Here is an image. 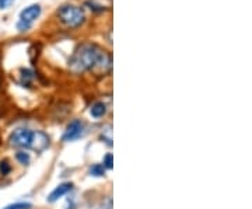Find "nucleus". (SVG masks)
Here are the masks:
<instances>
[{"mask_svg": "<svg viewBox=\"0 0 252 209\" xmlns=\"http://www.w3.org/2000/svg\"><path fill=\"white\" fill-rule=\"evenodd\" d=\"M112 66V58L107 51L96 44H83L73 52L69 60V68L75 73H83L87 70L107 72Z\"/></svg>", "mask_w": 252, "mask_h": 209, "instance_id": "f257e3e1", "label": "nucleus"}, {"mask_svg": "<svg viewBox=\"0 0 252 209\" xmlns=\"http://www.w3.org/2000/svg\"><path fill=\"white\" fill-rule=\"evenodd\" d=\"M58 17L59 20L70 28H76L78 26H81L84 23V19H86L84 11L77 6H73V4H65L62 7H59Z\"/></svg>", "mask_w": 252, "mask_h": 209, "instance_id": "f03ea898", "label": "nucleus"}, {"mask_svg": "<svg viewBox=\"0 0 252 209\" xmlns=\"http://www.w3.org/2000/svg\"><path fill=\"white\" fill-rule=\"evenodd\" d=\"M35 140V131L27 130V128H19L13 131L9 136V143L13 148L20 149H32Z\"/></svg>", "mask_w": 252, "mask_h": 209, "instance_id": "7ed1b4c3", "label": "nucleus"}, {"mask_svg": "<svg viewBox=\"0 0 252 209\" xmlns=\"http://www.w3.org/2000/svg\"><path fill=\"white\" fill-rule=\"evenodd\" d=\"M84 132V124L80 120L72 121L68 125V128L65 131L63 136H62V140L63 142H72V140L78 139Z\"/></svg>", "mask_w": 252, "mask_h": 209, "instance_id": "20e7f679", "label": "nucleus"}, {"mask_svg": "<svg viewBox=\"0 0 252 209\" xmlns=\"http://www.w3.org/2000/svg\"><path fill=\"white\" fill-rule=\"evenodd\" d=\"M39 14H41V7H39L38 4H31V6L25 7L24 10L20 13V21L32 24V21L35 20V19H38Z\"/></svg>", "mask_w": 252, "mask_h": 209, "instance_id": "39448f33", "label": "nucleus"}, {"mask_svg": "<svg viewBox=\"0 0 252 209\" xmlns=\"http://www.w3.org/2000/svg\"><path fill=\"white\" fill-rule=\"evenodd\" d=\"M72 188H73V184L72 183H63V184H60V185H58L56 188L49 194L48 202H56L59 198L65 197L69 191H72Z\"/></svg>", "mask_w": 252, "mask_h": 209, "instance_id": "423d86ee", "label": "nucleus"}, {"mask_svg": "<svg viewBox=\"0 0 252 209\" xmlns=\"http://www.w3.org/2000/svg\"><path fill=\"white\" fill-rule=\"evenodd\" d=\"M49 146V138L48 135H45L41 131H35V140H34V146L32 149L37 152H42L44 149H47Z\"/></svg>", "mask_w": 252, "mask_h": 209, "instance_id": "0eeeda50", "label": "nucleus"}, {"mask_svg": "<svg viewBox=\"0 0 252 209\" xmlns=\"http://www.w3.org/2000/svg\"><path fill=\"white\" fill-rule=\"evenodd\" d=\"M105 112H107V105H105L104 103H96V104H93V107H91V110H90L91 117H94V118H101V117H104Z\"/></svg>", "mask_w": 252, "mask_h": 209, "instance_id": "6e6552de", "label": "nucleus"}, {"mask_svg": "<svg viewBox=\"0 0 252 209\" xmlns=\"http://www.w3.org/2000/svg\"><path fill=\"white\" fill-rule=\"evenodd\" d=\"M90 174L94 177H102L105 174V167L102 164H93L90 167Z\"/></svg>", "mask_w": 252, "mask_h": 209, "instance_id": "1a4fd4ad", "label": "nucleus"}, {"mask_svg": "<svg viewBox=\"0 0 252 209\" xmlns=\"http://www.w3.org/2000/svg\"><path fill=\"white\" fill-rule=\"evenodd\" d=\"M16 160L19 161L20 164H28L29 161H31V156H29V153H27V152L20 150V152L16 153Z\"/></svg>", "mask_w": 252, "mask_h": 209, "instance_id": "9d476101", "label": "nucleus"}, {"mask_svg": "<svg viewBox=\"0 0 252 209\" xmlns=\"http://www.w3.org/2000/svg\"><path fill=\"white\" fill-rule=\"evenodd\" d=\"M11 173V164L9 160H0V176H9Z\"/></svg>", "mask_w": 252, "mask_h": 209, "instance_id": "9b49d317", "label": "nucleus"}, {"mask_svg": "<svg viewBox=\"0 0 252 209\" xmlns=\"http://www.w3.org/2000/svg\"><path fill=\"white\" fill-rule=\"evenodd\" d=\"M31 204L29 202H17V204H11V205H7L6 208L3 209H31Z\"/></svg>", "mask_w": 252, "mask_h": 209, "instance_id": "f8f14e48", "label": "nucleus"}, {"mask_svg": "<svg viewBox=\"0 0 252 209\" xmlns=\"http://www.w3.org/2000/svg\"><path fill=\"white\" fill-rule=\"evenodd\" d=\"M21 79H23V83L24 84H28L29 81L32 80V73L27 69L21 70Z\"/></svg>", "mask_w": 252, "mask_h": 209, "instance_id": "ddd939ff", "label": "nucleus"}, {"mask_svg": "<svg viewBox=\"0 0 252 209\" xmlns=\"http://www.w3.org/2000/svg\"><path fill=\"white\" fill-rule=\"evenodd\" d=\"M104 167L105 169H112L114 167V161H112V155H107L105 157H104Z\"/></svg>", "mask_w": 252, "mask_h": 209, "instance_id": "4468645a", "label": "nucleus"}, {"mask_svg": "<svg viewBox=\"0 0 252 209\" xmlns=\"http://www.w3.org/2000/svg\"><path fill=\"white\" fill-rule=\"evenodd\" d=\"M29 27H31L29 23H24V21H19V23H17V28H19L20 31H27Z\"/></svg>", "mask_w": 252, "mask_h": 209, "instance_id": "2eb2a0df", "label": "nucleus"}, {"mask_svg": "<svg viewBox=\"0 0 252 209\" xmlns=\"http://www.w3.org/2000/svg\"><path fill=\"white\" fill-rule=\"evenodd\" d=\"M13 1H14V0H0V9H1V10H3V9H7Z\"/></svg>", "mask_w": 252, "mask_h": 209, "instance_id": "dca6fc26", "label": "nucleus"}]
</instances>
